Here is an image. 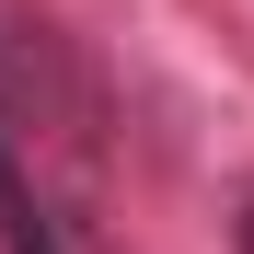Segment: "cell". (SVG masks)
I'll return each instance as SVG.
<instances>
[{
  "mask_svg": "<svg viewBox=\"0 0 254 254\" xmlns=\"http://www.w3.org/2000/svg\"><path fill=\"white\" fill-rule=\"evenodd\" d=\"M243 254H254V208H243Z\"/></svg>",
  "mask_w": 254,
  "mask_h": 254,
  "instance_id": "6da1fadb",
  "label": "cell"
}]
</instances>
